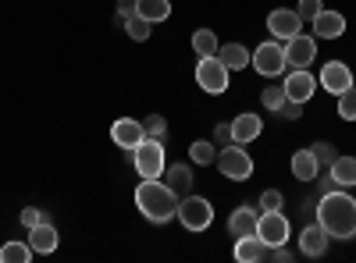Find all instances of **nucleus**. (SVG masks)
<instances>
[{"mask_svg": "<svg viewBox=\"0 0 356 263\" xmlns=\"http://www.w3.org/2000/svg\"><path fill=\"white\" fill-rule=\"evenodd\" d=\"M317 224L328 231L332 239H356V199L346 189H332L324 192L317 203Z\"/></svg>", "mask_w": 356, "mask_h": 263, "instance_id": "obj_1", "label": "nucleus"}, {"mask_svg": "<svg viewBox=\"0 0 356 263\" xmlns=\"http://www.w3.org/2000/svg\"><path fill=\"white\" fill-rule=\"evenodd\" d=\"M136 207L146 221L168 224L171 217H178V196L157 178H143V185L136 189Z\"/></svg>", "mask_w": 356, "mask_h": 263, "instance_id": "obj_2", "label": "nucleus"}, {"mask_svg": "<svg viewBox=\"0 0 356 263\" xmlns=\"http://www.w3.org/2000/svg\"><path fill=\"white\" fill-rule=\"evenodd\" d=\"M132 164L139 171V178H161L168 160H164V139H150L146 135L136 150H132Z\"/></svg>", "mask_w": 356, "mask_h": 263, "instance_id": "obj_3", "label": "nucleus"}, {"mask_svg": "<svg viewBox=\"0 0 356 263\" xmlns=\"http://www.w3.org/2000/svg\"><path fill=\"white\" fill-rule=\"evenodd\" d=\"M178 221H182L186 231H207L214 224V207L203 196H182L178 199Z\"/></svg>", "mask_w": 356, "mask_h": 263, "instance_id": "obj_4", "label": "nucleus"}, {"mask_svg": "<svg viewBox=\"0 0 356 263\" xmlns=\"http://www.w3.org/2000/svg\"><path fill=\"white\" fill-rule=\"evenodd\" d=\"M218 167L228 182H246L250 174H253V157L243 150L239 142H232V146H221L218 150Z\"/></svg>", "mask_w": 356, "mask_h": 263, "instance_id": "obj_5", "label": "nucleus"}, {"mask_svg": "<svg viewBox=\"0 0 356 263\" xmlns=\"http://www.w3.org/2000/svg\"><path fill=\"white\" fill-rule=\"evenodd\" d=\"M250 65L260 71V75H267V78H278L289 65H285V43H275V40H267V43H260L253 53H250Z\"/></svg>", "mask_w": 356, "mask_h": 263, "instance_id": "obj_6", "label": "nucleus"}, {"mask_svg": "<svg viewBox=\"0 0 356 263\" xmlns=\"http://www.w3.org/2000/svg\"><path fill=\"white\" fill-rule=\"evenodd\" d=\"M228 68L218 61V57H200L196 65V85L203 93H225L228 90Z\"/></svg>", "mask_w": 356, "mask_h": 263, "instance_id": "obj_7", "label": "nucleus"}, {"mask_svg": "<svg viewBox=\"0 0 356 263\" xmlns=\"http://www.w3.org/2000/svg\"><path fill=\"white\" fill-rule=\"evenodd\" d=\"M257 235L267 242V246H285L289 242V221H285V214L282 210H264L260 217H257Z\"/></svg>", "mask_w": 356, "mask_h": 263, "instance_id": "obj_8", "label": "nucleus"}, {"mask_svg": "<svg viewBox=\"0 0 356 263\" xmlns=\"http://www.w3.org/2000/svg\"><path fill=\"white\" fill-rule=\"evenodd\" d=\"M314 57H317V36L296 33L292 40H285V65L289 68H310Z\"/></svg>", "mask_w": 356, "mask_h": 263, "instance_id": "obj_9", "label": "nucleus"}, {"mask_svg": "<svg viewBox=\"0 0 356 263\" xmlns=\"http://www.w3.org/2000/svg\"><path fill=\"white\" fill-rule=\"evenodd\" d=\"M267 33H271L275 40H292L296 33H303L300 11H292V8H275L271 15H267Z\"/></svg>", "mask_w": 356, "mask_h": 263, "instance_id": "obj_10", "label": "nucleus"}, {"mask_svg": "<svg viewBox=\"0 0 356 263\" xmlns=\"http://www.w3.org/2000/svg\"><path fill=\"white\" fill-rule=\"evenodd\" d=\"M285 96L289 100H296V103H307L310 96H314V90H317V78L307 71V68H292L289 75H285Z\"/></svg>", "mask_w": 356, "mask_h": 263, "instance_id": "obj_11", "label": "nucleus"}, {"mask_svg": "<svg viewBox=\"0 0 356 263\" xmlns=\"http://www.w3.org/2000/svg\"><path fill=\"white\" fill-rule=\"evenodd\" d=\"M349 85H353V71L346 61H328L321 68V90H328L332 96H342Z\"/></svg>", "mask_w": 356, "mask_h": 263, "instance_id": "obj_12", "label": "nucleus"}, {"mask_svg": "<svg viewBox=\"0 0 356 263\" xmlns=\"http://www.w3.org/2000/svg\"><path fill=\"white\" fill-rule=\"evenodd\" d=\"M111 139L122 146V150H136V146L146 139V132H143V121H136V118H118L114 125H111Z\"/></svg>", "mask_w": 356, "mask_h": 263, "instance_id": "obj_13", "label": "nucleus"}, {"mask_svg": "<svg viewBox=\"0 0 356 263\" xmlns=\"http://www.w3.org/2000/svg\"><path fill=\"white\" fill-rule=\"evenodd\" d=\"M267 253H271V246H267L260 235L235 239V263H260V260H267Z\"/></svg>", "mask_w": 356, "mask_h": 263, "instance_id": "obj_14", "label": "nucleus"}, {"mask_svg": "<svg viewBox=\"0 0 356 263\" xmlns=\"http://www.w3.org/2000/svg\"><path fill=\"white\" fill-rule=\"evenodd\" d=\"M346 33V15L342 11H321L314 18V36L317 40H339Z\"/></svg>", "mask_w": 356, "mask_h": 263, "instance_id": "obj_15", "label": "nucleus"}, {"mask_svg": "<svg viewBox=\"0 0 356 263\" xmlns=\"http://www.w3.org/2000/svg\"><path fill=\"white\" fill-rule=\"evenodd\" d=\"M29 246H33V253L47 256L57 249V228L50 221H40L36 228H29Z\"/></svg>", "mask_w": 356, "mask_h": 263, "instance_id": "obj_16", "label": "nucleus"}, {"mask_svg": "<svg viewBox=\"0 0 356 263\" xmlns=\"http://www.w3.org/2000/svg\"><path fill=\"white\" fill-rule=\"evenodd\" d=\"M260 132H264V121L257 118V114H239V118L232 121V142H239V146L260 139Z\"/></svg>", "mask_w": 356, "mask_h": 263, "instance_id": "obj_17", "label": "nucleus"}, {"mask_svg": "<svg viewBox=\"0 0 356 263\" xmlns=\"http://www.w3.org/2000/svg\"><path fill=\"white\" fill-rule=\"evenodd\" d=\"M164 185L182 199V196H189L193 192V171L186 167V164H171V167H164Z\"/></svg>", "mask_w": 356, "mask_h": 263, "instance_id": "obj_18", "label": "nucleus"}, {"mask_svg": "<svg viewBox=\"0 0 356 263\" xmlns=\"http://www.w3.org/2000/svg\"><path fill=\"white\" fill-rule=\"evenodd\" d=\"M257 210L253 207H239V210H232L228 217V231H232V239H243V235H257Z\"/></svg>", "mask_w": 356, "mask_h": 263, "instance_id": "obj_19", "label": "nucleus"}, {"mask_svg": "<svg viewBox=\"0 0 356 263\" xmlns=\"http://www.w3.org/2000/svg\"><path fill=\"white\" fill-rule=\"evenodd\" d=\"M328 242H332V235H328V231H324L321 224H310L303 235H300V249H303V256H324Z\"/></svg>", "mask_w": 356, "mask_h": 263, "instance_id": "obj_20", "label": "nucleus"}, {"mask_svg": "<svg viewBox=\"0 0 356 263\" xmlns=\"http://www.w3.org/2000/svg\"><path fill=\"white\" fill-rule=\"evenodd\" d=\"M292 174L300 182H314L317 174H321V164L314 157V150H300V153H292Z\"/></svg>", "mask_w": 356, "mask_h": 263, "instance_id": "obj_21", "label": "nucleus"}, {"mask_svg": "<svg viewBox=\"0 0 356 263\" xmlns=\"http://www.w3.org/2000/svg\"><path fill=\"white\" fill-rule=\"evenodd\" d=\"M218 61L228 68V71H239V68H250V50L243 43H225L218 50Z\"/></svg>", "mask_w": 356, "mask_h": 263, "instance_id": "obj_22", "label": "nucleus"}, {"mask_svg": "<svg viewBox=\"0 0 356 263\" xmlns=\"http://www.w3.org/2000/svg\"><path fill=\"white\" fill-rule=\"evenodd\" d=\"M328 174L335 178L339 189H353L356 185V157H335V164H332Z\"/></svg>", "mask_w": 356, "mask_h": 263, "instance_id": "obj_23", "label": "nucleus"}, {"mask_svg": "<svg viewBox=\"0 0 356 263\" xmlns=\"http://www.w3.org/2000/svg\"><path fill=\"white\" fill-rule=\"evenodd\" d=\"M136 15H143L146 22H164L171 15V0H136Z\"/></svg>", "mask_w": 356, "mask_h": 263, "instance_id": "obj_24", "label": "nucleus"}, {"mask_svg": "<svg viewBox=\"0 0 356 263\" xmlns=\"http://www.w3.org/2000/svg\"><path fill=\"white\" fill-rule=\"evenodd\" d=\"M193 50H196V57H218L221 43H218V36L211 33V28H196L193 33Z\"/></svg>", "mask_w": 356, "mask_h": 263, "instance_id": "obj_25", "label": "nucleus"}, {"mask_svg": "<svg viewBox=\"0 0 356 263\" xmlns=\"http://www.w3.org/2000/svg\"><path fill=\"white\" fill-rule=\"evenodd\" d=\"M189 160H193V164H200V167L214 164V160H218V146H214V142H207V139L193 142V146H189Z\"/></svg>", "mask_w": 356, "mask_h": 263, "instance_id": "obj_26", "label": "nucleus"}, {"mask_svg": "<svg viewBox=\"0 0 356 263\" xmlns=\"http://www.w3.org/2000/svg\"><path fill=\"white\" fill-rule=\"evenodd\" d=\"M36 253H33V246L29 242H8L4 249H0V260L4 263H29Z\"/></svg>", "mask_w": 356, "mask_h": 263, "instance_id": "obj_27", "label": "nucleus"}, {"mask_svg": "<svg viewBox=\"0 0 356 263\" xmlns=\"http://www.w3.org/2000/svg\"><path fill=\"white\" fill-rule=\"evenodd\" d=\"M150 28H154V22H146L143 15H132V18H125V33H129V40H136V43L150 40Z\"/></svg>", "mask_w": 356, "mask_h": 263, "instance_id": "obj_28", "label": "nucleus"}, {"mask_svg": "<svg viewBox=\"0 0 356 263\" xmlns=\"http://www.w3.org/2000/svg\"><path fill=\"white\" fill-rule=\"evenodd\" d=\"M339 118L356 121V85H349V90L339 96Z\"/></svg>", "mask_w": 356, "mask_h": 263, "instance_id": "obj_29", "label": "nucleus"}, {"mask_svg": "<svg viewBox=\"0 0 356 263\" xmlns=\"http://www.w3.org/2000/svg\"><path fill=\"white\" fill-rule=\"evenodd\" d=\"M285 100H289V96H285V90H282V85H267V90L260 93V103H264L267 110H278Z\"/></svg>", "mask_w": 356, "mask_h": 263, "instance_id": "obj_30", "label": "nucleus"}, {"mask_svg": "<svg viewBox=\"0 0 356 263\" xmlns=\"http://www.w3.org/2000/svg\"><path fill=\"white\" fill-rule=\"evenodd\" d=\"M310 150H314V157H317V164H321V167H332V164H335V157H339V150H335L332 142H314Z\"/></svg>", "mask_w": 356, "mask_h": 263, "instance_id": "obj_31", "label": "nucleus"}, {"mask_svg": "<svg viewBox=\"0 0 356 263\" xmlns=\"http://www.w3.org/2000/svg\"><path fill=\"white\" fill-rule=\"evenodd\" d=\"M143 132L150 135V139H164V135H168V121H164V114H150V118L143 121Z\"/></svg>", "mask_w": 356, "mask_h": 263, "instance_id": "obj_32", "label": "nucleus"}, {"mask_svg": "<svg viewBox=\"0 0 356 263\" xmlns=\"http://www.w3.org/2000/svg\"><path fill=\"white\" fill-rule=\"evenodd\" d=\"M303 107H307V103H296V100H285V103H282V107H278L275 114H278V118H285V121H300V118H303Z\"/></svg>", "mask_w": 356, "mask_h": 263, "instance_id": "obj_33", "label": "nucleus"}, {"mask_svg": "<svg viewBox=\"0 0 356 263\" xmlns=\"http://www.w3.org/2000/svg\"><path fill=\"white\" fill-rule=\"evenodd\" d=\"M296 11H300L303 22H314V18L324 11V4H321V0H300V4H296Z\"/></svg>", "mask_w": 356, "mask_h": 263, "instance_id": "obj_34", "label": "nucleus"}, {"mask_svg": "<svg viewBox=\"0 0 356 263\" xmlns=\"http://www.w3.org/2000/svg\"><path fill=\"white\" fill-rule=\"evenodd\" d=\"M260 210H282V192L278 189H267L260 196Z\"/></svg>", "mask_w": 356, "mask_h": 263, "instance_id": "obj_35", "label": "nucleus"}, {"mask_svg": "<svg viewBox=\"0 0 356 263\" xmlns=\"http://www.w3.org/2000/svg\"><path fill=\"white\" fill-rule=\"evenodd\" d=\"M40 221H47L43 210H36V207H25V210H22V224H25V228H36Z\"/></svg>", "mask_w": 356, "mask_h": 263, "instance_id": "obj_36", "label": "nucleus"}, {"mask_svg": "<svg viewBox=\"0 0 356 263\" xmlns=\"http://www.w3.org/2000/svg\"><path fill=\"white\" fill-rule=\"evenodd\" d=\"M214 142H218V146H232V121H221V125L214 128Z\"/></svg>", "mask_w": 356, "mask_h": 263, "instance_id": "obj_37", "label": "nucleus"}, {"mask_svg": "<svg viewBox=\"0 0 356 263\" xmlns=\"http://www.w3.org/2000/svg\"><path fill=\"white\" fill-rule=\"evenodd\" d=\"M136 15V0H118V22H125Z\"/></svg>", "mask_w": 356, "mask_h": 263, "instance_id": "obj_38", "label": "nucleus"}]
</instances>
